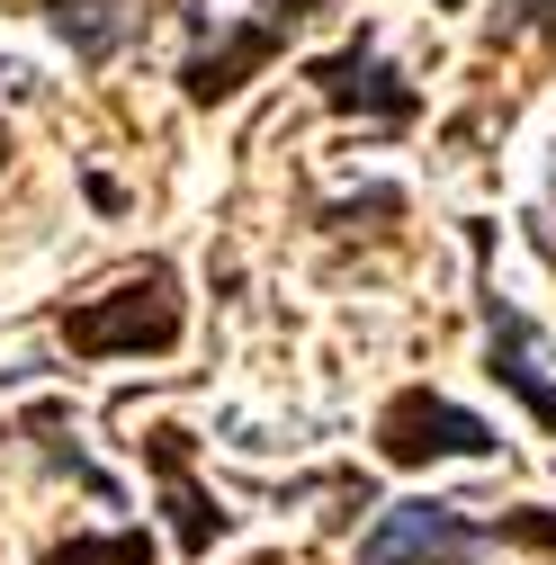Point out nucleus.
Here are the masks:
<instances>
[{
  "label": "nucleus",
  "mask_w": 556,
  "mask_h": 565,
  "mask_svg": "<svg viewBox=\"0 0 556 565\" xmlns=\"http://www.w3.org/2000/svg\"><path fill=\"white\" fill-rule=\"evenodd\" d=\"M180 269L171 260H145L135 278H117L108 297L90 306H63V341L82 360H126V350H171L180 341Z\"/></svg>",
  "instance_id": "1"
},
{
  "label": "nucleus",
  "mask_w": 556,
  "mask_h": 565,
  "mask_svg": "<svg viewBox=\"0 0 556 565\" xmlns=\"http://www.w3.org/2000/svg\"><path fill=\"white\" fill-rule=\"evenodd\" d=\"M494 422L431 395V386H404L386 413H377V458L386 467H431V458H494Z\"/></svg>",
  "instance_id": "2"
},
{
  "label": "nucleus",
  "mask_w": 556,
  "mask_h": 565,
  "mask_svg": "<svg viewBox=\"0 0 556 565\" xmlns=\"http://www.w3.org/2000/svg\"><path fill=\"white\" fill-rule=\"evenodd\" d=\"M494 521H467L458 503H395L368 539H360V565H467Z\"/></svg>",
  "instance_id": "3"
},
{
  "label": "nucleus",
  "mask_w": 556,
  "mask_h": 565,
  "mask_svg": "<svg viewBox=\"0 0 556 565\" xmlns=\"http://www.w3.org/2000/svg\"><path fill=\"white\" fill-rule=\"evenodd\" d=\"M306 82L323 90V108H341V117H377V126H404L413 108H423V90H413L395 63H377L368 36L341 45V54H323V63H306Z\"/></svg>",
  "instance_id": "4"
},
{
  "label": "nucleus",
  "mask_w": 556,
  "mask_h": 565,
  "mask_svg": "<svg viewBox=\"0 0 556 565\" xmlns=\"http://www.w3.org/2000/svg\"><path fill=\"white\" fill-rule=\"evenodd\" d=\"M278 45H288V28H269V19H243V28H225V36H206L189 63H180V90H189V108H216V99H234L260 63H278Z\"/></svg>",
  "instance_id": "5"
},
{
  "label": "nucleus",
  "mask_w": 556,
  "mask_h": 565,
  "mask_svg": "<svg viewBox=\"0 0 556 565\" xmlns=\"http://www.w3.org/2000/svg\"><path fill=\"white\" fill-rule=\"evenodd\" d=\"M484 360H494V377L547 422V431H556V360H547V341L530 332V315H512L503 297L494 306H484Z\"/></svg>",
  "instance_id": "6"
},
{
  "label": "nucleus",
  "mask_w": 556,
  "mask_h": 565,
  "mask_svg": "<svg viewBox=\"0 0 556 565\" xmlns=\"http://www.w3.org/2000/svg\"><path fill=\"white\" fill-rule=\"evenodd\" d=\"M145 458H153V476H162V503H171V530H180V556H206L225 539V512L197 493V476H189V431H145Z\"/></svg>",
  "instance_id": "7"
},
{
  "label": "nucleus",
  "mask_w": 556,
  "mask_h": 565,
  "mask_svg": "<svg viewBox=\"0 0 556 565\" xmlns=\"http://www.w3.org/2000/svg\"><path fill=\"white\" fill-rule=\"evenodd\" d=\"M45 19L63 28V45H73L82 63H108L117 45H126V0H45Z\"/></svg>",
  "instance_id": "8"
},
{
  "label": "nucleus",
  "mask_w": 556,
  "mask_h": 565,
  "mask_svg": "<svg viewBox=\"0 0 556 565\" xmlns=\"http://www.w3.org/2000/svg\"><path fill=\"white\" fill-rule=\"evenodd\" d=\"M36 565H153V530H108V539H63Z\"/></svg>",
  "instance_id": "9"
},
{
  "label": "nucleus",
  "mask_w": 556,
  "mask_h": 565,
  "mask_svg": "<svg viewBox=\"0 0 556 565\" xmlns=\"http://www.w3.org/2000/svg\"><path fill=\"white\" fill-rule=\"evenodd\" d=\"M494 539H530L556 556V512H494Z\"/></svg>",
  "instance_id": "10"
},
{
  "label": "nucleus",
  "mask_w": 556,
  "mask_h": 565,
  "mask_svg": "<svg viewBox=\"0 0 556 565\" xmlns=\"http://www.w3.org/2000/svg\"><path fill=\"white\" fill-rule=\"evenodd\" d=\"M521 28H547V45H556V0H503V28L494 36H521Z\"/></svg>",
  "instance_id": "11"
},
{
  "label": "nucleus",
  "mask_w": 556,
  "mask_h": 565,
  "mask_svg": "<svg viewBox=\"0 0 556 565\" xmlns=\"http://www.w3.org/2000/svg\"><path fill=\"white\" fill-rule=\"evenodd\" d=\"M314 10H323V0H260V19H269V28H306Z\"/></svg>",
  "instance_id": "12"
},
{
  "label": "nucleus",
  "mask_w": 556,
  "mask_h": 565,
  "mask_svg": "<svg viewBox=\"0 0 556 565\" xmlns=\"http://www.w3.org/2000/svg\"><path fill=\"white\" fill-rule=\"evenodd\" d=\"M0 171H10V126H0Z\"/></svg>",
  "instance_id": "13"
},
{
  "label": "nucleus",
  "mask_w": 556,
  "mask_h": 565,
  "mask_svg": "<svg viewBox=\"0 0 556 565\" xmlns=\"http://www.w3.org/2000/svg\"><path fill=\"white\" fill-rule=\"evenodd\" d=\"M440 10H467V0H440Z\"/></svg>",
  "instance_id": "14"
}]
</instances>
